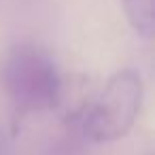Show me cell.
Instances as JSON below:
<instances>
[{"instance_id":"cell-1","label":"cell","mask_w":155,"mask_h":155,"mask_svg":"<svg viewBox=\"0 0 155 155\" xmlns=\"http://www.w3.org/2000/svg\"><path fill=\"white\" fill-rule=\"evenodd\" d=\"M5 85L15 119L49 110L62 96V77L53 58L30 43L11 49L5 66Z\"/></svg>"},{"instance_id":"cell-2","label":"cell","mask_w":155,"mask_h":155,"mask_svg":"<svg viewBox=\"0 0 155 155\" xmlns=\"http://www.w3.org/2000/svg\"><path fill=\"white\" fill-rule=\"evenodd\" d=\"M142 79L134 68L115 72L83 117V134L94 142H115L134 127L142 104Z\"/></svg>"},{"instance_id":"cell-3","label":"cell","mask_w":155,"mask_h":155,"mask_svg":"<svg viewBox=\"0 0 155 155\" xmlns=\"http://www.w3.org/2000/svg\"><path fill=\"white\" fill-rule=\"evenodd\" d=\"M125 17L132 26V30L142 36L151 38L155 32V9H153V0H121Z\"/></svg>"},{"instance_id":"cell-4","label":"cell","mask_w":155,"mask_h":155,"mask_svg":"<svg viewBox=\"0 0 155 155\" xmlns=\"http://www.w3.org/2000/svg\"><path fill=\"white\" fill-rule=\"evenodd\" d=\"M0 155H13L11 153V144H9V140H7V136L0 132Z\"/></svg>"}]
</instances>
